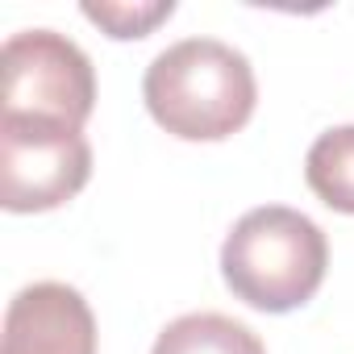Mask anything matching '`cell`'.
Returning <instances> with one entry per match:
<instances>
[{
	"instance_id": "obj_2",
	"label": "cell",
	"mask_w": 354,
	"mask_h": 354,
	"mask_svg": "<svg viewBox=\"0 0 354 354\" xmlns=\"http://www.w3.org/2000/svg\"><path fill=\"white\" fill-rule=\"evenodd\" d=\"M329 267V242L313 217L288 205H263L234 221L221 246L225 288L259 313H292L317 296Z\"/></svg>"
},
{
	"instance_id": "obj_6",
	"label": "cell",
	"mask_w": 354,
	"mask_h": 354,
	"mask_svg": "<svg viewBox=\"0 0 354 354\" xmlns=\"http://www.w3.org/2000/svg\"><path fill=\"white\" fill-rule=\"evenodd\" d=\"M150 354H267V346L250 325L225 313H188L154 337Z\"/></svg>"
},
{
	"instance_id": "obj_4",
	"label": "cell",
	"mask_w": 354,
	"mask_h": 354,
	"mask_svg": "<svg viewBox=\"0 0 354 354\" xmlns=\"http://www.w3.org/2000/svg\"><path fill=\"white\" fill-rule=\"evenodd\" d=\"M0 84H5V113L17 117H46L84 129L96 109L92 59L55 30L9 34L0 50Z\"/></svg>"
},
{
	"instance_id": "obj_1",
	"label": "cell",
	"mask_w": 354,
	"mask_h": 354,
	"mask_svg": "<svg viewBox=\"0 0 354 354\" xmlns=\"http://www.w3.org/2000/svg\"><path fill=\"white\" fill-rule=\"evenodd\" d=\"M150 117L184 142H221L254 117L250 59L221 38H184L158 50L142 75Z\"/></svg>"
},
{
	"instance_id": "obj_5",
	"label": "cell",
	"mask_w": 354,
	"mask_h": 354,
	"mask_svg": "<svg viewBox=\"0 0 354 354\" xmlns=\"http://www.w3.org/2000/svg\"><path fill=\"white\" fill-rule=\"evenodd\" d=\"M0 354H96V317L71 283L38 279L9 300Z\"/></svg>"
},
{
	"instance_id": "obj_3",
	"label": "cell",
	"mask_w": 354,
	"mask_h": 354,
	"mask_svg": "<svg viewBox=\"0 0 354 354\" xmlns=\"http://www.w3.org/2000/svg\"><path fill=\"white\" fill-rule=\"evenodd\" d=\"M92 180V146L75 125L46 117H0V205L50 213Z\"/></svg>"
},
{
	"instance_id": "obj_7",
	"label": "cell",
	"mask_w": 354,
	"mask_h": 354,
	"mask_svg": "<svg viewBox=\"0 0 354 354\" xmlns=\"http://www.w3.org/2000/svg\"><path fill=\"white\" fill-rule=\"evenodd\" d=\"M304 180L321 205L354 217V125H333L308 146Z\"/></svg>"
},
{
	"instance_id": "obj_8",
	"label": "cell",
	"mask_w": 354,
	"mask_h": 354,
	"mask_svg": "<svg viewBox=\"0 0 354 354\" xmlns=\"http://www.w3.org/2000/svg\"><path fill=\"white\" fill-rule=\"evenodd\" d=\"M175 13V0H133V5H121V0H88L84 17L96 21L109 38L129 42V38H146L158 21H167Z\"/></svg>"
}]
</instances>
